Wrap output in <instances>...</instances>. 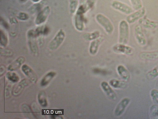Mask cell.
<instances>
[{"instance_id":"24","label":"cell","mask_w":158,"mask_h":119,"mask_svg":"<svg viewBox=\"0 0 158 119\" xmlns=\"http://www.w3.org/2000/svg\"><path fill=\"white\" fill-rule=\"evenodd\" d=\"M7 79L13 82H16L19 80V77L15 73L13 72H9L6 74Z\"/></svg>"},{"instance_id":"31","label":"cell","mask_w":158,"mask_h":119,"mask_svg":"<svg viewBox=\"0 0 158 119\" xmlns=\"http://www.w3.org/2000/svg\"><path fill=\"white\" fill-rule=\"evenodd\" d=\"M18 18L21 20H24L28 19V15L24 12H21L18 16Z\"/></svg>"},{"instance_id":"23","label":"cell","mask_w":158,"mask_h":119,"mask_svg":"<svg viewBox=\"0 0 158 119\" xmlns=\"http://www.w3.org/2000/svg\"><path fill=\"white\" fill-rule=\"evenodd\" d=\"M158 76V64L148 71L146 74L147 78L152 79Z\"/></svg>"},{"instance_id":"22","label":"cell","mask_w":158,"mask_h":119,"mask_svg":"<svg viewBox=\"0 0 158 119\" xmlns=\"http://www.w3.org/2000/svg\"><path fill=\"white\" fill-rule=\"evenodd\" d=\"M39 103L43 107H46L48 103L46 94L44 91H41L39 93L38 96Z\"/></svg>"},{"instance_id":"29","label":"cell","mask_w":158,"mask_h":119,"mask_svg":"<svg viewBox=\"0 0 158 119\" xmlns=\"http://www.w3.org/2000/svg\"><path fill=\"white\" fill-rule=\"evenodd\" d=\"M150 95L153 100L158 104V90L156 89H152L151 91Z\"/></svg>"},{"instance_id":"2","label":"cell","mask_w":158,"mask_h":119,"mask_svg":"<svg viewBox=\"0 0 158 119\" xmlns=\"http://www.w3.org/2000/svg\"><path fill=\"white\" fill-rule=\"evenodd\" d=\"M95 18L97 23L102 27L107 34H111L113 32L114 25L108 17L102 14L99 13L96 15Z\"/></svg>"},{"instance_id":"33","label":"cell","mask_w":158,"mask_h":119,"mask_svg":"<svg viewBox=\"0 0 158 119\" xmlns=\"http://www.w3.org/2000/svg\"><path fill=\"white\" fill-rule=\"evenodd\" d=\"M33 2H39L40 0H32Z\"/></svg>"},{"instance_id":"13","label":"cell","mask_w":158,"mask_h":119,"mask_svg":"<svg viewBox=\"0 0 158 119\" xmlns=\"http://www.w3.org/2000/svg\"><path fill=\"white\" fill-rule=\"evenodd\" d=\"M103 40V38L100 36L90 42L89 47V51L90 54L94 55L97 53L100 45Z\"/></svg>"},{"instance_id":"12","label":"cell","mask_w":158,"mask_h":119,"mask_svg":"<svg viewBox=\"0 0 158 119\" xmlns=\"http://www.w3.org/2000/svg\"><path fill=\"white\" fill-rule=\"evenodd\" d=\"M30 81L26 79H24L17 84L12 90V94L15 96L20 95L25 88L29 84Z\"/></svg>"},{"instance_id":"15","label":"cell","mask_w":158,"mask_h":119,"mask_svg":"<svg viewBox=\"0 0 158 119\" xmlns=\"http://www.w3.org/2000/svg\"><path fill=\"white\" fill-rule=\"evenodd\" d=\"M139 56L146 60H154L158 59V51H143L140 53Z\"/></svg>"},{"instance_id":"18","label":"cell","mask_w":158,"mask_h":119,"mask_svg":"<svg viewBox=\"0 0 158 119\" xmlns=\"http://www.w3.org/2000/svg\"><path fill=\"white\" fill-rule=\"evenodd\" d=\"M25 60V58L23 56L18 57L8 66V69L10 71L18 69Z\"/></svg>"},{"instance_id":"25","label":"cell","mask_w":158,"mask_h":119,"mask_svg":"<svg viewBox=\"0 0 158 119\" xmlns=\"http://www.w3.org/2000/svg\"><path fill=\"white\" fill-rule=\"evenodd\" d=\"M28 36L29 37L31 38L32 40V41H31L30 39H29V44L30 50L33 54L37 55L38 52V49L35 41L33 40V37L32 36Z\"/></svg>"},{"instance_id":"20","label":"cell","mask_w":158,"mask_h":119,"mask_svg":"<svg viewBox=\"0 0 158 119\" xmlns=\"http://www.w3.org/2000/svg\"><path fill=\"white\" fill-rule=\"evenodd\" d=\"M56 73L54 72H50L46 74L42 78L40 82V85L42 86L47 85L55 76Z\"/></svg>"},{"instance_id":"30","label":"cell","mask_w":158,"mask_h":119,"mask_svg":"<svg viewBox=\"0 0 158 119\" xmlns=\"http://www.w3.org/2000/svg\"><path fill=\"white\" fill-rule=\"evenodd\" d=\"M11 86L9 84H8L5 88V94L6 97H8L10 95L11 92Z\"/></svg>"},{"instance_id":"21","label":"cell","mask_w":158,"mask_h":119,"mask_svg":"<svg viewBox=\"0 0 158 119\" xmlns=\"http://www.w3.org/2000/svg\"><path fill=\"white\" fill-rule=\"evenodd\" d=\"M110 85L115 88H122L126 87L127 84L124 81H120L115 79H112L110 81Z\"/></svg>"},{"instance_id":"11","label":"cell","mask_w":158,"mask_h":119,"mask_svg":"<svg viewBox=\"0 0 158 119\" xmlns=\"http://www.w3.org/2000/svg\"><path fill=\"white\" fill-rule=\"evenodd\" d=\"M23 73L31 82L35 83L37 80V76L33 70L28 65L23 64L21 67Z\"/></svg>"},{"instance_id":"5","label":"cell","mask_w":158,"mask_h":119,"mask_svg":"<svg viewBox=\"0 0 158 119\" xmlns=\"http://www.w3.org/2000/svg\"><path fill=\"white\" fill-rule=\"evenodd\" d=\"M134 34L137 43L140 46H145L147 43L146 37L143 32V27L139 24H137L134 28Z\"/></svg>"},{"instance_id":"6","label":"cell","mask_w":158,"mask_h":119,"mask_svg":"<svg viewBox=\"0 0 158 119\" xmlns=\"http://www.w3.org/2000/svg\"><path fill=\"white\" fill-rule=\"evenodd\" d=\"M146 13V9L143 7L141 9L136 10L127 15L126 20L129 24L134 23L144 16Z\"/></svg>"},{"instance_id":"8","label":"cell","mask_w":158,"mask_h":119,"mask_svg":"<svg viewBox=\"0 0 158 119\" xmlns=\"http://www.w3.org/2000/svg\"><path fill=\"white\" fill-rule=\"evenodd\" d=\"M139 24L143 28L149 29H154L157 28L158 23L156 21L151 20L145 16L139 21Z\"/></svg>"},{"instance_id":"10","label":"cell","mask_w":158,"mask_h":119,"mask_svg":"<svg viewBox=\"0 0 158 119\" xmlns=\"http://www.w3.org/2000/svg\"><path fill=\"white\" fill-rule=\"evenodd\" d=\"M50 12V8L46 7L41 10L37 15L35 22L37 25L44 23L47 20Z\"/></svg>"},{"instance_id":"34","label":"cell","mask_w":158,"mask_h":119,"mask_svg":"<svg viewBox=\"0 0 158 119\" xmlns=\"http://www.w3.org/2000/svg\"><path fill=\"white\" fill-rule=\"evenodd\" d=\"M21 0V1H25V0Z\"/></svg>"},{"instance_id":"3","label":"cell","mask_w":158,"mask_h":119,"mask_svg":"<svg viewBox=\"0 0 158 119\" xmlns=\"http://www.w3.org/2000/svg\"><path fill=\"white\" fill-rule=\"evenodd\" d=\"M65 37V33L62 29H60L57 33L49 44V47L52 50L58 48L64 42Z\"/></svg>"},{"instance_id":"19","label":"cell","mask_w":158,"mask_h":119,"mask_svg":"<svg viewBox=\"0 0 158 119\" xmlns=\"http://www.w3.org/2000/svg\"><path fill=\"white\" fill-rule=\"evenodd\" d=\"M118 72L121 77L125 81L128 80L130 78V74L127 69L123 65H119L117 67Z\"/></svg>"},{"instance_id":"16","label":"cell","mask_w":158,"mask_h":119,"mask_svg":"<svg viewBox=\"0 0 158 119\" xmlns=\"http://www.w3.org/2000/svg\"><path fill=\"white\" fill-rule=\"evenodd\" d=\"M101 86L103 90L110 98L113 99H115L116 94L115 92L106 82H102L101 83Z\"/></svg>"},{"instance_id":"26","label":"cell","mask_w":158,"mask_h":119,"mask_svg":"<svg viewBox=\"0 0 158 119\" xmlns=\"http://www.w3.org/2000/svg\"><path fill=\"white\" fill-rule=\"evenodd\" d=\"M79 0H69V10L72 14H75L78 8Z\"/></svg>"},{"instance_id":"28","label":"cell","mask_w":158,"mask_h":119,"mask_svg":"<svg viewBox=\"0 0 158 119\" xmlns=\"http://www.w3.org/2000/svg\"><path fill=\"white\" fill-rule=\"evenodd\" d=\"M8 43V39L4 32L0 30V43L3 46H5L7 45Z\"/></svg>"},{"instance_id":"9","label":"cell","mask_w":158,"mask_h":119,"mask_svg":"<svg viewBox=\"0 0 158 119\" xmlns=\"http://www.w3.org/2000/svg\"><path fill=\"white\" fill-rule=\"evenodd\" d=\"M75 14L74 18V27L77 30L82 31L85 28L83 17L82 15L83 13L76 11Z\"/></svg>"},{"instance_id":"35","label":"cell","mask_w":158,"mask_h":119,"mask_svg":"<svg viewBox=\"0 0 158 119\" xmlns=\"http://www.w3.org/2000/svg\"><path fill=\"white\" fill-rule=\"evenodd\" d=\"M157 116H158V113H157Z\"/></svg>"},{"instance_id":"4","label":"cell","mask_w":158,"mask_h":119,"mask_svg":"<svg viewBox=\"0 0 158 119\" xmlns=\"http://www.w3.org/2000/svg\"><path fill=\"white\" fill-rule=\"evenodd\" d=\"M111 5L113 9L125 15H128L133 12V8L127 4L118 0L112 1Z\"/></svg>"},{"instance_id":"27","label":"cell","mask_w":158,"mask_h":119,"mask_svg":"<svg viewBox=\"0 0 158 119\" xmlns=\"http://www.w3.org/2000/svg\"><path fill=\"white\" fill-rule=\"evenodd\" d=\"M133 9L135 11L142 8L143 6L141 0H129Z\"/></svg>"},{"instance_id":"1","label":"cell","mask_w":158,"mask_h":119,"mask_svg":"<svg viewBox=\"0 0 158 119\" xmlns=\"http://www.w3.org/2000/svg\"><path fill=\"white\" fill-rule=\"evenodd\" d=\"M118 43L127 44L130 37L129 24L126 20H123L119 22L118 26Z\"/></svg>"},{"instance_id":"32","label":"cell","mask_w":158,"mask_h":119,"mask_svg":"<svg viewBox=\"0 0 158 119\" xmlns=\"http://www.w3.org/2000/svg\"><path fill=\"white\" fill-rule=\"evenodd\" d=\"M5 68L3 65L0 67V76L3 75L5 71Z\"/></svg>"},{"instance_id":"7","label":"cell","mask_w":158,"mask_h":119,"mask_svg":"<svg viewBox=\"0 0 158 119\" xmlns=\"http://www.w3.org/2000/svg\"><path fill=\"white\" fill-rule=\"evenodd\" d=\"M113 49L115 52L128 55L132 54L134 52V49L131 46L119 43L113 46Z\"/></svg>"},{"instance_id":"17","label":"cell","mask_w":158,"mask_h":119,"mask_svg":"<svg viewBox=\"0 0 158 119\" xmlns=\"http://www.w3.org/2000/svg\"><path fill=\"white\" fill-rule=\"evenodd\" d=\"M83 39L86 41H91L100 37V32L96 30L90 32H86L83 35Z\"/></svg>"},{"instance_id":"14","label":"cell","mask_w":158,"mask_h":119,"mask_svg":"<svg viewBox=\"0 0 158 119\" xmlns=\"http://www.w3.org/2000/svg\"><path fill=\"white\" fill-rule=\"evenodd\" d=\"M130 102V99L128 98L123 99L119 103L115 110V114L117 116L122 114Z\"/></svg>"}]
</instances>
